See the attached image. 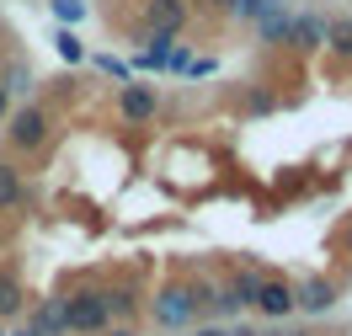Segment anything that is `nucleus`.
I'll list each match as a JSON object with an SVG mask.
<instances>
[{
	"instance_id": "obj_17",
	"label": "nucleus",
	"mask_w": 352,
	"mask_h": 336,
	"mask_svg": "<svg viewBox=\"0 0 352 336\" xmlns=\"http://www.w3.org/2000/svg\"><path fill=\"white\" fill-rule=\"evenodd\" d=\"M326 48L336 59H352V16H326Z\"/></svg>"
},
{
	"instance_id": "obj_20",
	"label": "nucleus",
	"mask_w": 352,
	"mask_h": 336,
	"mask_svg": "<svg viewBox=\"0 0 352 336\" xmlns=\"http://www.w3.org/2000/svg\"><path fill=\"white\" fill-rule=\"evenodd\" d=\"M96 69H102L107 80H118V86H123V80H133V65H123V59H112V54H96Z\"/></svg>"
},
{
	"instance_id": "obj_5",
	"label": "nucleus",
	"mask_w": 352,
	"mask_h": 336,
	"mask_svg": "<svg viewBox=\"0 0 352 336\" xmlns=\"http://www.w3.org/2000/svg\"><path fill=\"white\" fill-rule=\"evenodd\" d=\"M118 117L129 123V128H144V123H155V112H160V91L144 86V80H123V91H118Z\"/></svg>"
},
{
	"instance_id": "obj_28",
	"label": "nucleus",
	"mask_w": 352,
	"mask_h": 336,
	"mask_svg": "<svg viewBox=\"0 0 352 336\" xmlns=\"http://www.w3.org/2000/svg\"><path fill=\"white\" fill-rule=\"evenodd\" d=\"M230 336H262V331H256V326H235Z\"/></svg>"
},
{
	"instance_id": "obj_31",
	"label": "nucleus",
	"mask_w": 352,
	"mask_h": 336,
	"mask_svg": "<svg viewBox=\"0 0 352 336\" xmlns=\"http://www.w3.org/2000/svg\"><path fill=\"white\" fill-rule=\"evenodd\" d=\"M0 336H6V326H0Z\"/></svg>"
},
{
	"instance_id": "obj_9",
	"label": "nucleus",
	"mask_w": 352,
	"mask_h": 336,
	"mask_svg": "<svg viewBox=\"0 0 352 336\" xmlns=\"http://www.w3.org/2000/svg\"><path fill=\"white\" fill-rule=\"evenodd\" d=\"M144 5V27H160V32H187L192 22V0H139Z\"/></svg>"
},
{
	"instance_id": "obj_8",
	"label": "nucleus",
	"mask_w": 352,
	"mask_h": 336,
	"mask_svg": "<svg viewBox=\"0 0 352 336\" xmlns=\"http://www.w3.org/2000/svg\"><path fill=\"white\" fill-rule=\"evenodd\" d=\"M251 22H256V38H262L267 48H288V27H294V11H288L283 0H262Z\"/></svg>"
},
{
	"instance_id": "obj_3",
	"label": "nucleus",
	"mask_w": 352,
	"mask_h": 336,
	"mask_svg": "<svg viewBox=\"0 0 352 336\" xmlns=\"http://www.w3.org/2000/svg\"><path fill=\"white\" fill-rule=\"evenodd\" d=\"M256 283H262V267L251 256H241L224 278H214V315H245L256 299Z\"/></svg>"
},
{
	"instance_id": "obj_1",
	"label": "nucleus",
	"mask_w": 352,
	"mask_h": 336,
	"mask_svg": "<svg viewBox=\"0 0 352 336\" xmlns=\"http://www.w3.org/2000/svg\"><path fill=\"white\" fill-rule=\"evenodd\" d=\"M54 139V112L43 102H22L6 112V150L11 155H43Z\"/></svg>"
},
{
	"instance_id": "obj_6",
	"label": "nucleus",
	"mask_w": 352,
	"mask_h": 336,
	"mask_svg": "<svg viewBox=\"0 0 352 336\" xmlns=\"http://www.w3.org/2000/svg\"><path fill=\"white\" fill-rule=\"evenodd\" d=\"M336 283L331 278H320V272H309V278H299L294 283V310H305V315H331L336 310Z\"/></svg>"
},
{
	"instance_id": "obj_7",
	"label": "nucleus",
	"mask_w": 352,
	"mask_h": 336,
	"mask_svg": "<svg viewBox=\"0 0 352 336\" xmlns=\"http://www.w3.org/2000/svg\"><path fill=\"white\" fill-rule=\"evenodd\" d=\"M251 310L267 315V320H288V315H294V283H288V278H267V272H262Z\"/></svg>"
},
{
	"instance_id": "obj_14",
	"label": "nucleus",
	"mask_w": 352,
	"mask_h": 336,
	"mask_svg": "<svg viewBox=\"0 0 352 336\" xmlns=\"http://www.w3.org/2000/svg\"><path fill=\"white\" fill-rule=\"evenodd\" d=\"M278 91L262 86V80H251V86H241V96H235V107H241V117H267V112H278Z\"/></svg>"
},
{
	"instance_id": "obj_22",
	"label": "nucleus",
	"mask_w": 352,
	"mask_h": 336,
	"mask_svg": "<svg viewBox=\"0 0 352 336\" xmlns=\"http://www.w3.org/2000/svg\"><path fill=\"white\" fill-rule=\"evenodd\" d=\"M262 336H315V331H309V326H283V320H278V331H262Z\"/></svg>"
},
{
	"instance_id": "obj_25",
	"label": "nucleus",
	"mask_w": 352,
	"mask_h": 336,
	"mask_svg": "<svg viewBox=\"0 0 352 336\" xmlns=\"http://www.w3.org/2000/svg\"><path fill=\"white\" fill-rule=\"evenodd\" d=\"M342 256H347V262H352V219L342 224Z\"/></svg>"
},
{
	"instance_id": "obj_24",
	"label": "nucleus",
	"mask_w": 352,
	"mask_h": 336,
	"mask_svg": "<svg viewBox=\"0 0 352 336\" xmlns=\"http://www.w3.org/2000/svg\"><path fill=\"white\" fill-rule=\"evenodd\" d=\"M187 75H192V80H198V75H214V59H192V65H187Z\"/></svg>"
},
{
	"instance_id": "obj_29",
	"label": "nucleus",
	"mask_w": 352,
	"mask_h": 336,
	"mask_svg": "<svg viewBox=\"0 0 352 336\" xmlns=\"http://www.w3.org/2000/svg\"><path fill=\"white\" fill-rule=\"evenodd\" d=\"M11 336H43V331H38V326H22V331H11Z\"/></svg>"
},
{
	"instance_id": "obj_26",
	"label": "nucleus",
	"mask_w": 352,
	"mask_h": 336,
	"mask_svg": "<svg viewBox=\"0 0 352 336\" xmlns=\"http://www.w3.org/2000/svg\"><path fill=\"white\" fill-rule=\"evenodd\" d=\"M187 336H230V331H219V326H203V320H198V331H187Z\"/></svg>"
},
{
	"instance_id": "obj_12",
	"label": "nucleus",
	"mask_w": 352,
	"mask_h": 336,
	"mask_svg": "<svg viewBox=\"0 0 352 336\" xmlns=\"http://www.w3.org/2000/svg\"><path fill=\"white\" fill-rule=\"evenodd\" d=\"M0 86H6V96H32V91H38V69H32V59L11 54V59L0 65Z\"/></svg>"
},
{
	"instance_id": "obj_4",
	"label": "nucleus",
	"mask_w": 352,
	"mask_h": 336,
	"mask_svg": "<svg viewBox=\"0 0 352 336\" xmlns=\"http://www.w3.org/2000/svg\"><path fill=\"white\" fill-rule=\"evenodd\" d=\"M150 320L160 326V331H182V326H192V320H198V310H192V293H187V283H182V278H171V283H160V289H155Z\"/></svg>"
},
{
	"instance_id": "obj_27",
	"label": "nucleus",
	"mask_w": 352,
	"mask_h": 336,
	"mask_svg": "<svg viewBox=\"0 0 352 336\" xmlns=\"http://www.w3.org/2000/svg\"><path fill=\"white\" fill-rule=\"evenodd\" d=\"M6 112H11V96H6V86H0V123H6Z\"/></svg>"
},
{
	"instance_id": "obj_2",
	"label": "nucleus",
	"mask_w": 352,
	"mask_h": 336,
	"mask_svg": "<svg viewBox=\"0 0 352 336\" xmlns=\"http://www.w3.org/2000/svg\"><path fill=\"white\" fill-rule=\"evenodd\" d=\"M65 304V331L69 336H102L107 331V304H102V283H75L59 293Z\"/></svg>"
},
{
	"instance_id": "obj_21",
	"label": "nucleus",
	"mask_w": 352,
	"mask_h": 336,
	"mask_svg": "<svg viewBox=\"0 0 352 336\" xmlns=\"http://www.w3.org/2000/svg\"><path fill=\"white\" fill-rule=\"evenodd\" d=\"M203 11H214V16H224V22H235V11H241V0H198Z\"/></svg>"
},
{
	"instance_id": "obj_10",
	"label": "nucleus",
	"mask_w": 352,
	"mask_h": 336,
	"mask_svg": "<svg viewBox=\"0 0 352 336\" xmlns=\"http://www.w3.org/2000/svg\"><path fill=\"white\" fill-rule=\"evenodd\" d=\"M288 48L294 54H320L326 48V16L320 11H299L294 27H288Z\"/></svg>"
},
{
	"instance_id": "obj_16",
	"label": "nucleus",
	"mask_w": 352,
	"mask_h": 336,
	"mask_svg": "<svg viewBox=\"0 0 352 336\" xmlns=\"http://www.w3.org/2000/svg\"><path fill=\"white\" fill-rule=\"evenodd\" d=\"M22 310H27V293H22V283H16L11 272H0V326H6V320H16Z\"/></svg>"
},
{
	"instance_id": "obj_30",
	"label": "nucleus",
	"mask_w": 352,
	"mask_h": 336,
	"mask_svg": "<svg viewBox=\"0 0 352 336\" xmlns=\"http://www.w3.org/2000/svg\"><path fill=\"white\" fill-rule=\"evenodd\" d=\"M0 38H6V27H0Z\"/></svg>"
},
{
	"instance_id": "obj_32",
	"label": "nucleus",
	"mask_w": 352,
	"mask_h": 336,
	"mask_svg": "<svg viewBox=\"0 0 352 336\" xmlns=\"http://www.w3.org/2000/svg\"><path fill=\"white\" fill-rule=\"evenodd\" d=\"M347 65H352V59H347Z\"/></svg>"
},
{
	"instance_id": "obj_19",
	"label": "nucleus",
	"mask_w": 352,
	"mask_h": 336,
	"mask_svg": "<svg viewBox=\"0 0 352 336\" xmlns=\"http://www.w3.org/2000/svg\"><path fill=\"white\" fill-rule=\"evenodd\" d=\"M48 11H54L59 27H75L80 16H86V0H48Z\"/></svg>"
},
{
	"instance_id": "obj_18",
	"label": "nucleus",
	"mask_w": 352,
	"mask_h": 336,
	"mask_svg": "<svg viewBox=\"0 0 352 336\" xmlns=\"http://www.w3.org/2000/svg\"><path fill=\"white\" fill-rule=\"evenodd\" d=\"M54 48H59V59H65V65H80V59H86V48H80V38H75V27H59Z\"/></svg>"
},
{
	"instance_id": "obj_15",
	"label": "nucleus",
	"mask_w": 352,
	"mask_h": 336,
	"mask_svg": "<svg viewBox=\"0 0 352 336\" xmlns=\"http://www.w3.org/2000/svg\"><path fill=\"white\" fill-rule=\"evenodd\" d=\"M27 326H38L43 336H69L65 331V304H59V299H38L32 315H27Z\"/></svg>"
},
{
	"instance_id": "obj_13",
	"label": "nucleus",
	"mask_w": 352,
	"mask_h": 336,
	"mask_svg": "<svg viewBox=\"0 0 352 336\" xmlns=\"http://www.w3.org/2000/svg\"><path fill=\"white\" fill-rule=\"evenodd\" d=\"M102 304H107V326L112 320H133L139 315V289L133 283H102Z\"/></svg>"
},
{
	"instance_id": "obj_11",
	"label": "nucleus",
	"mask_w": 352,
	"mask_h": 336,
	"mask_svg": "<svg viewBox=\"0 0 352 336\" xmlns=\"http://www.w3.org/2000/svg\"><path fill=\"white\" fill-rule=\"evenodd\" d=\"M32 203V187H27L22 166L16 160H0V214H22Z\"/></svg>"
},
{
	"instance_id": "obj_23",
	"label": "nucleus",
	"mask_w": 352,
	"mask_h": 336,
	"mask_svg": "<svg viewBox=\"0 0 352 336\" xmlns=\"http://www.w3.org/2000/svg\"><path fill=\"white\" fill-rule=\"evenodd\" d=\"M102 336H139V331H133V320H112Z\"/></svg>"
}]
</instances>
